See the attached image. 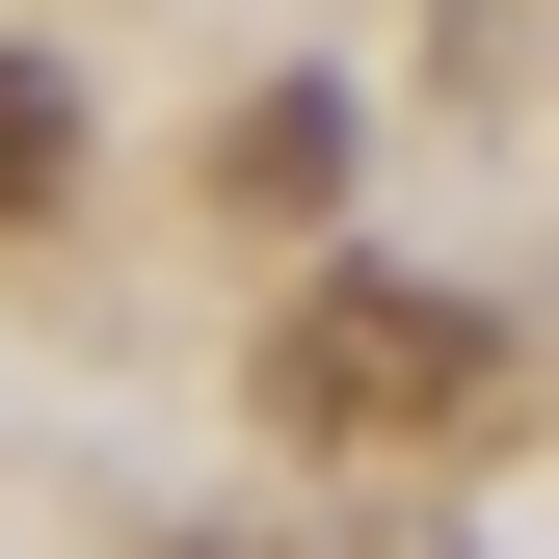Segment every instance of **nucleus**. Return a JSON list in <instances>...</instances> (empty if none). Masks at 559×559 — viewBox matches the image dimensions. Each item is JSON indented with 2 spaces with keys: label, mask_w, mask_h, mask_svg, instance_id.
<instances>
[{
  "label": "nucleus",
  "mask_w": 559,
  "mask_h": 559,
  "mask_svg": "<svg viewBox=\"0 0 559 559\" xmlns=\"http://www.w3.org/2000/svg\"><path fill=\"white\" fill-rule=\"evenodd\" d=\"M479 400H507V320L427 294V266H320V294L266 320V427L294 453H427V427H479Z\"/></svg>",
  "instance_id": "obj_1"
},
{
  "label": "nucleus",
  "mask_w": 559,
  "mask_h": 559,
  "mask_svg": "<svg viewBox=\"0 0 559 559\" xmlns=\"http://www.w3.org/2000/svg\"><path fill=\"white\" fill-rule=\"evenodd\" d=\"M214 187H240V214H320V187H346V107H240Z\"/></svg>",
  "instance_id": "obj_2"
},
{
  "label": "nucleus",
  "mask_w": 559,
  "mask_h": 559,
  "mask_svg": "<svg viewBox=\"0 0 559 559\" xmlns=\"http://www.w3.org/2000/svg\"><path fill=\"white\" fill-rule=\"evenodd\" d=\"M53 187H81V107H53L27 53H0V214H53Z\"/></svg>",
  "instance_id": "obj_3"
}]
</instances>
